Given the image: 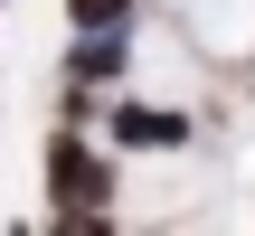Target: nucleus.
Returning <instances> with one entry per match:
<instances>
[{"label":"nucleus","instance_id":"1","mask_svg":"<svg viewBox=\"0 0 255 236\" xmlns=\"http://www.w3.org/2000/svg\"><path fill=\"white\" fill-rule=\"evenodd\" d=\"M47 199L57 208H104L114 199V161L76 132H47Z\"/></svg>","mask_w":255,"mask_h":236},{"label":"nucleus","instance_id":"2","mask_svg":"<svg viewBox=\"0 0 255 236\" xmlns=\"http://www.w3.org/2000/svg\"><path fill=\"white\" fill-rule=\"evenodd\" d=\"M132 66V28H76L66 47V85H114Z\"/></svg>","mask_w":255,"mask_h":236},{"label":"nucleus","instance_id":"3","mask_svg":"<svg viewBox=\"0 0 255 236\" xmlns=\"http://www.w3.org/2000/svg\"><path fill=\"white\" fill-rule=\"evenodd\" d=\"M114 142L123 151H180L189 142V114L180 104H114Z\"/></svg>","mask_w":255,"mask_h":236},{"label":"nucleus","instance_id":"4","mask_svg":"<svg viewBox=\"0 0 255 236\" xmlns=\"http://www.w3.org/2000/svg\"><path fill=\"white\" fill-rule=\"evenodd\" d=\"M76 28H132V0H66Z\"/></svg>","mask_w":255,"mask_h":236},{"label":"nucleus","instance_id":"5","mask_svg":"<svg viewBox=\"0 0 255 236\" xmlns=\"http://www.w3.org/2000/svg\"><path fill=\"white\" fill-rule=\"evenodd\" d=\"M47 236H114V218H104V208H57Z\"/></svg>","mask_w":255,"mask_h":236}]
</instances>
